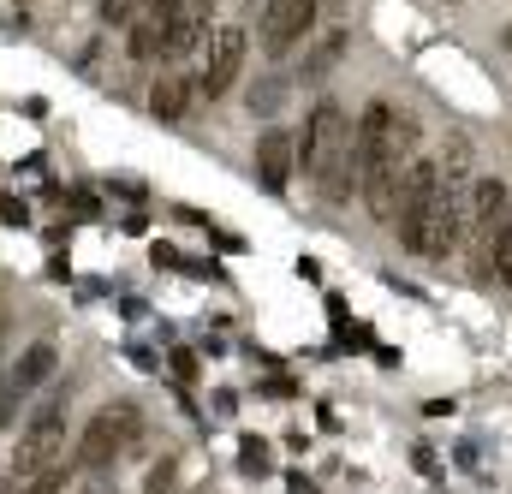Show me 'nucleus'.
<instances>
[{"label": "nucleus", "mask_w": 512, "mask_h": 494, "mask_svg": "<svg viewBox=\"0 0 512 494\" xmlns=\"http://www.w3.org/2000/svg\"><path fill=\"white\" fill-rule=\"evenodd\" d=\"M358 191H364V209L376 221L399 215V173L411 161V143H417V120H405V108L393 102H370L358 114Z\"/></svg>", "instance_id": "nucleus-1"}, {"label": "nucleus", "mask_w": 512, "mask_h": 494, "mask_svg": "<svg viewBox=\"0 0 512 494\" xmlns=\"http://www.w3.org/2000/svg\"><path fill=\"white\" fill-rule=\"evenodd\" d=\"M393 227H399V245L411 250V256H423V262H447L453 245H459V227H465V197H459V185L441 179L435 197H423V203H399Z\"/></svg>", "instance_id": "nucleus-2"}, {"label": "nucleus", "mask_w": 512, "mask_h": 494, "mask_svg": "<svg viewBox=\"0 0 512 494\" xmlns=\"http://www.w3.org/2000/svg\"><path fill=\"white\" fill-rule=\"evenodd\" d=\"M60 459H66V393L54 387L48 399H36V411H30V423H24V435L12 447V471L36 477V471H48Z\"/></svg>", "instance_id": "nucleus-3"}, {"label": "nucleus", "mask_w": 512, "mask_h": 494, "mask_svg": "<svg viewBox=\"0 0 512 494\" xmlns=\"http://www.w3.org/2000/svg\"><path fill=\"white\" fill-rule=\"evenodd\" d=\"M137 429H143V411H137L131 399L102 405V411L84 423V435H78V459H72V465H78V471H108L131 441H137Z\"/></svg>", "instance_id": "nucleus-4"}, {"label": "nucleus", "mask_w": 512, "mask_h": 494, "mask_svg": "<svg viewBox=\"0 0 512 494\" xmlns=\"http://www.w3.org/2000/svg\"><path fill=\"white\" fill-rule=\"evenodd\" d=\"M346 143H352V120H346V108H340L334 96H322V102L304 114V131H298V173L316 179Z\"/></svg>", "instance_id": "nucleus-5"}, {"label": "nucleus", "mask_w": 512, "mask_h": 494, "mask_svg": "<svg viewBox=\"0 0 512 494\" xmlns=\"http://www.w3.org/2000/svg\"><path fill=\"white\" fill-rule=\"evenodd\" d=\"M245 48H251V36H245L239 24H221V30L209 36V60H203V72H197V96H203V102H221V96L239 84Z\"/></svg>", "instance_id": "nucleus-6"}, {"label": "nucleus", "mask_w": 512, "mask_h": 494, "mask_svg": "<svg viewBox=\"0 0 512 494\" xmlns=\"http://www.w3.org/2000/svg\"><path fill=\"white\" fill-rule=\"evenodd\" d=\"M316 30V0H268L262 6V54L280 60Z\"/></svg>", "instance_id": "nucleus-7"}, {"label": "nucleus", "mask_w": 512, "mask_h": 494, "mask_svg": "<svg viewBox=\"0 0 512 494\" xmlns=\"http://www.w3.org/2000/svg\"><path fill=\"white\" fill-rule=\"evenodd\" d=\"M161 6H167V60H185L209 36L215 0H161Z\"/></svg>", "instance_id": "nucleus-8"}, {"label": "nucleus", "mask_w": 512, "mask_h": 494, "mask_svg": "<svg viewBox=\"0 0 512 494\" xmlns=\"http://www.w3.org/2000/svg\"><path fill=\"white\" fill-rule=\"evenodd\" d=\"M292 167H298V137L280 131V125H268V131L256 137V179H262L268 191H286V185H292Z\"/></svg>", "instance_id": "nucleus-9"}, {"label": "nucleus", "mask_w": 512, "mask_h": 494, "mask_svg": "<svg viewBox=\"0 0 512 494\" xmlns=\"http://www.w3.org/2000/svg\"><path fill=\"white\" fill-rule=\"evenodd\" d=\"M465 215L477 221V233H483V245L501 233L512 221V191H507V179H477L471 185V203H465Z\"/></svg>", "instance_id": "nucleus-10"}, {"label": "nucleus", "mask_w": 512, "mask_h": 494, "mask_svg": "<svg viewBox=\"0 0 512 494\" xmlns=\"http://www.w3.org/2000/svg\"><path fill=\"white\" fill-rule=\"evenodd\" d=\"M126 48H131V60H143V66L167 60V6H161V0H149V6L131 18Z\"/></svg>", "instance_id": "nucleus-11"}, {"label": "nucleus", "mask_w": 512, "mask_h": 494, "mask_svg": "<svg viewBox=\"0 0 512 494\" xmlns=\"http://www.w3.org/2000/svg\"><path fill=\"white\" fill-rule=\"evenodd\" d=\"M191 102H197V78H191V72H173V66H167V72L155 78V90H149V114L161 125H179L191 114Z\"/></svg>", "instance_id": "nucleus-12"}, {"label": "nucleus", "mask_w": 512, "mask_h": 494, "mask_svg": "<svg viewBox=\"0 0 512 494\" xmlns=\"http://www.w3.org/2000/svg\"><path fill=\"white\" fill-rule=\"evenodd\" d=\"M60 370V352H54V340H36V346H24L18 352V364L6 375V393H36V387H48Z\"/></svg>", "instance_id": "nucleus-13"}, {"label": "nucleus", "mask_w": 512, "mask_h": 494, "mask_svg": "<svg viewBox=\"0 0 512 494\" xmlns=\"http://www.w3.org/2000/svg\"><path fill=\"white\" fill-rule=\"evenodd\" d=\"M352 185H358V143H346V149L316 173V191H322V203H334V209L352 197Z\"/></svg>", "instance_id": "nucleus-14"}, {"label": "nucleus", "mask_w": 512, "mask_h": 494, "mask_svg": "<svg viewBox=\"0 0 512 494\" xmlns=\"http://www.w3.org/2000/svg\"><path fill=\"white\" fill-rule=\"evenodd\" d=\"M72 477H78V465H72V459H60V465H48V471L24 477V494H66V489H72Z\"/></svg>", "instance_id": "nucleus-15"}, {"label": "nucleus", "mask_w": 512, "mask_h": 494, "mask_svg": "<svg viewBox=\"0 0 512 494\" xmlns=\"http://www.w3.org/2000/svg\"><path fill=\"white\" fill-rule=\"evenodd\" d=\"M143 6H149V0H102V6H96V18H102L108 30H131V18H137Z\"/></svg>", "instance_id": "nucleus-16"}, {"label": "nucleus", "mask_w": 512, "mask_h": 494, "mask_svg": "<svg viewBox=\"0 0 512 494\" xmlns=\"http://www.w3.org/2000/svg\"><path fill=\"white\" fill-rule=\"evenodd\" d=\"M340 48H346V36L334 30V36H328V42H322V48L304 60V78H328V72H334V60H340Z\"/></svg>", "instance_id": "nucleus-17"}, {"label": "nucleus", "mask_w": 512, "mask_h": 494, "mask_svg": "<svg viewBox=\"0 0 512 494\" xmlns=\"http://www.w3.org/2000/svg\"><path fill=\"white\" fill-rule=\"evenodd\" d=\"M489 256H495V274H501V280L512 286V221L501 227V233H495V239H489Z\"/></svg>", "instance_id": "nucleus-18"}, {"label": "nucleus", "mask_w": 512, "mask_h": 494, "mask_svg": "<svg viewBox=\"0 0 512 494\" xmlns=\"http://www.w3.org/2000/svg\"><path fill=\"white\" fill-rule=\"evenodd\" d=\"M173 483H179V465H173V459H161V465L149 471V483H143V489H149V494H173Z\"/></svg>", "instance_id": "nucleus-19"}, {"label": "nucleus", "mask_w": 512, "mask_h": 494, "mask_svg": "<svg viewBox=\"0 0 512 494\" xmlns=\"http://www.w3.org/2000/svg\"><path fill=\"white\" fill-rule=\"evenodd\" d=\"M239 471H245V477H262V471H268V453H262V441H245V453H239Z\"/></svg>", "instance_id": "nucleus-20"}, {"label": "nucleus", "mask_w": 512, "mask_h": 494, "mask_svg": "<svg viewBox=\"0 0 512 494\" xmlns=\"http://www.w3.org/2000/svg\"><path fill=\"white\" fill-rule=\"evenodd\" d=\"M286 489L292 494H316V483H310V477H286Z\"/></svg>", "instance_id": "nucleus-21"}, {"label": "nucleus", "mask_w": 512, "mask_h": 494, "mask_svg": "<svg viewBox=\"0 0 512 494\" xmlns=\"http://www.w3.org/2000/svg\"><path fill=\"white\" fill-rule=\"evenodd\" d=\"M78 494H114V489H78Z\"/></svg>", "instance_id": "nucleus-22"}, {"label": "nucleus", "mask_w": 512, "mask_h": 494, "mask_svg": "<svg viewBox=\"0 0 512 494\" xmlns=\"http://www.w3.org/2000/svg\"><path fill=\"white\" fill-rule=\"evenodd\" d=\"M0 494H12V489H6V483H0Z\"/></svg>", "instance_id": "nucleus-23"}, {"label": "nucleus", "mask_w": 512, "mask_h": 494, "mask_svg": "<svg viewBox=\"0 0 512 494\" xmlns=\"http://www.w3.org/2000/svg\"><path fill=\"white\" fill-rule=\"evenodd\" d=\"M507 48H512V30H507Z\"/></svg>", "instance_id": "nucleus-24"}]
</instances>
